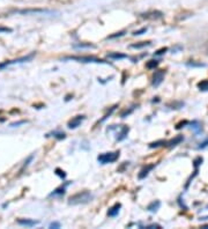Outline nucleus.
<instances>
[{
	"label": "nucleus",
	"mask_w": 208,
	"mask_h": 229,
	"mask_svg": "<svg viewBox=\"0 0 208 229\" xmlns=\"http://www.w3.org/2000/svg\"><path fill=\"white\" fill-rule=\"evenodd\" d=\"M185 125H188L187 120H184V122H180V123L177 124V125H176V130H180V129H182V127H184Z\"/></svg>",
	"instance_id": "nucleus-32"
},
{
	"label": "nucleus",
	"mask_w": 208,
	"mask_h": 229,
	"mask_svg": "<svg viewBox=\"0 0 208 229\" xmlns=\"http://www.w3.org/2000/svg\"><path fill=\"white\" fill-rule=\"evenodd\" d=\"M186 65L190 67H206V64L204 63H196V62H188L186 63Z\"/></svg>",
	"instance_id": "nucleus-22"
},
{
	"label": "nucleus",
	"mask_w": 208,
	"mask_h": 229,
	"mask_svg": "<svg viewBox=\"0 0 208 229\" xmlns=\"http://www.w3.org/2000/svg\"><path fill=\"white\" fill-rule=\"evenodd\" d=\"M200 220H208V215L207 217H200Z\"/></svg>",
	"instance_id": "nucleus-36"
},
{
	"label": "nucleus",
	"mask_w": 208,
	"mask_h": 229,
	"mask_svg": "<svg viewBox=\"0 0 208 229\" xmlns=\"http://www.w3.org/2000/svg\"><path fill=\"white\" fill-rule=\"evenodd\" d=\"M106 57L109 58V59H113V60H120V59H125L127 58V54L125 53H120V52H111V53H108V56Z\"/></svg>",
	"instance_id": "nucleus-13"
},
{
	"label": "nucleus",
	"mask_w": 208,
	"mask_h": 229,
	"mask_svg": "<svg viewBox=\"0 0 208 229\" xmlns=\"http://www.w3.org/2000/svg\"><path fill=\"white\" fill-rule=\"evenodd\" d=\"M161 207V201L159 200H155L150 203V204L147 206V211L148 212H151V213H155L159 211V208Z\"/></svg>",
	"instance_id": "nucleus-14"
},
{
	"label": "nucleus",
	"mask_w": 208,
	"mask_h": 229,
	"mask_svg": "<svg viewBox=\"0 0 208 229\" xmlns=\"http://www.w3.org/2000/svg\"><path fill=\"white\" fill-rule=\"evenodd\" d=\"M64 59L65 60H75V62H79V63H94V64H106V65H111L109 62H105V60L96 57H89V56H83V57L74 56V57H66Z\"/></svg>",
	"instance_id": "nucleus-2"
},
{
	"label": "nucleus",
	"mask_w": 208,
	"mask_h": 229,
	"mask_svg": "<svg viewBox=\"0 0 208 229\" xmlns=\"http://www.w3.org/2000/svg\"><path fill=\"white\" fill-rule=\"evenodd\" d=\"M147 31H148V28H147V27H145V28H141V29H139V30H135V31L132 34V35H133V36H140V35L146 34Z\"/></svg>",
	"instance_id": "nucleus-23"
},
{
	"label": "nucleus",
	"mask_w": 208,
	"mask_h": 229,
	"mask_svg": "<svg viewBox=\"0 0 208 229\" xmlns=\"http://www.w3.org/2000/svg\"><path fill=\"white\" fill-rule=\"evenodd\" d=\"M35 57V52L30 53L28 56H25V57L17 58V59H13V60H7V62H4L0 64V70H2L5 67H8L11 65H15V64H22V63H27L30 62L33 58Z\"/></svg>",
	"instance_id": "nucleus-4"
},
{
	"label": "nucleus",
	"mask_w": 208,
	"mask_h": 229,
	"mask_svg": "<svg viewBox=\"0 0 208 229\" xmlns=\"http://www.w3.org/2000/svg\"><path fill=\"white\" fill-rule=\"evenodd\" d=\"M120 208H122V205L119 204V203H117V204H114L112 207H110L109 208V211H108V215L111 217H114L118 215L119 211H120Z\"/></svg>",
	"instance_id": "nucleus-11"
},
{
	"label": "nucleus",
	"mask_w": 208,
	"mask_h": 229,
	"mask_svg": "<svg viewBox=\"0 0 208 229\" xmlns=\"http://www.w3.org/2000/svg\"><path fill=\"white\" fill-rule=\"evenodd\" d=\"M118 159H119V151L110 152V153H103V154L97 156V161L101 164L113 163Z\"/></svg>",
	"instance_id": "nucleus-3"
},
{
	"label": "nucleus",
	"mask_w": 208,
	"mask_h": 229,
	"mask_svg": "<svg viewBox=\"0 0 208 229\" xmlns=\"http://www.w3.org/2000/svg\"><path fill=\"white\" fill-rule=\"evenodd\" d=\"M116 108H117V104H116V105H113V106H112V108H111V109H110V111H109V112H108V114H106L105 116H104V117H103V118L101 119V120H99V122L102 123V122H104V120H105V119L108 118L109 116H111V115H112V112H113V111L116 110Z\"/></svg>",
	"instance_id": "nucleus-27"
},
{
	"label": "nucleus",
	"mask_w": 208,
	"mask_h": 229,
	"mask_svg": "<svg viewBox=\"0 0 208 229\" xmlns=\"http://www.w3.org/2000/svg\"><path fill=\"white\" fill-rule=\"evenodd\" d=\"M56 175L60 177L61 180H65L66 178V172L64 171V170H61L60 168H57V169H56Z\"/></svg>",
	"instance_id": "nucleus-26"
},
{
	"label": "nucleus",
	"mask_w": 208,
	"mask_h": 229,
	"mask_svg": "<svg viewBox=\"0 0 208 229\" xmlns=\"http://www.w3.org/2000/svg\"><path fill=\"white\" fill-rule=\"evenodd\" d=\"M126 34V30H122V31H119V33H116L113 35H110L108 36V40H113V38H117V37H122Z\"/></svg>",
	"instance_id": "nucleus-24"
},
{
	"label": "nucleus",
	"mask_w": 208,
	"mask_h": 229,
	"mask_svg": "<svg viewBox=\"0 0 208 229\" xmlns=\"http://www.w3.org/2000/svg\"><path fill=\"white\" fill-rule=\"evenodd\" d=\"M93 199V194L89 192V191H81V192H78L73 194V196L69 197L68 199V204L69 205H81V204H87L89 203L90 200Z\"/></svg>",
	"instance_id": "nucleus-1"
},
{
	"label": "nucleus",
	"mask_w": 208,
	"mask_h": 229,
	"mask_svg": "<svg viewBox=\"0 0 208 229\" xmlns=\"http://www.w3.org/2000/svg\"><path fill=\"white\" fill-rule=\"evenodd\" d=\"M50 228H60V223L59 222H52V223H50Z\"/></svg>",
	"instance_id": "nucleus-34"
},
{
	"label": "nucleus",
	"mask_w": 208,
	"mask_h": 229,
	"mask_svg": "<svg viewBox=\"0 0 208 229\" xmlns=\"http://www.w3.org/2000/svg\"><path fill=\"white\" fill-rule=\"evenodd\" d=\"M208 147V138L205 141H202V143H199V146H198V149H204V148Z\"/></svg>",
	"instance_id": "nucleus-31"
},
{
	"label": "nucleus",
	"mask_w": 208,
	"mask_h": 229,
	"mask_svg": "<svg viewBox=\"0 0 208 229\" xmlns=\"http://www.w3.org/2000/svg\"><path fill=\"white\" fill-rule=\"evenodd\" d=\"M25 120H21V122H17V123H13L11 124V126L14 127V126H19V125H21V124H25Z\"/></svg>",
	"instance_id": "nucleus-35"
},
{
	"label": "nucleus",
	"mask_w": 208,
	"mask_h": 229,
	"mask_svg": "<svg viewBox=\"0 0 208 229\" xmlns=\"http://www.w3.org/2000/svg\"><path fill=\"white\" fill-rule=\"evenodd\" d=\"M145 228H147V229H154V228H161V226L157 225V223H153V225H148L146 226Z\"/></svg>",
	"instance_id": "nucleus-33"
},
{
	"label": "nucleus",
	"mask_w": 208,
	"mask_h": 229,
	"mask_svg": "<svg viewBox=\"0 0 208 229\" xmlns=\"http://www.w3.org/2000/svg\"><path fill=\"white\" fill-rule=\"evenodd\" d=\"M165 143L167 141H164V140H159V141L149 143V148H157V147H161V146H165Z\"/></svg>",
	"instance_id": "nucleus-21"
},
{
	"label": "nucleus",
	"mask_w": 208,
	"mask_h": 229,
	"mask_svg": "<svg viewBox=\"0 0 208 229\" xmlns=\"http://www.w3.org/2000/svg\"><path fill=\"white\" fill-rule=\"evenodd\" d=\"M167 51H168V48H162V49L157 50V51L154 53V56H162V54H164Z\"/></svg>",
	"instance_id": "nucleus-29"
},
{
	"label": "nucleus",
	"mask_w": 208,
	"mask_h": 229,
	"mask_svg": "<svg viewBox=\"0 0 208 229\" xmlns=\"http://www.w3.org/2000/svg\"><path fill=\"white\" fill-rule=\"evenodd\" d=\"M13 30L8 27H2V26H0V34H4V33H12Z\"/></svg>",
	"instance_id": "nucleus-30"
},
{
	"label": "nucleus",
	"mask_w": 208,
	"mask_h": 229,
	"mask_svg": "<svg viewBox=\"0 0 208 229\" xmlns=\"http://www.w3.org/2000/svg\"><path fill=\"white\" fill-rule=\"evenodd\" d=\"M202 162H204V159H202L201 156H198V157L194 159V161H193V166H194V168H199Z\"/></svg>",
	"instance_id": "nucleus-25"
},
{
	"label": "nucleus",
	"mask_w": 208,
	"mask_h": 229,
	"mask_svg": "<svg viewBox=\"0 0 208 229\" xmlns=\"http://www.w3.org/2000/svg\"><path fill=\"white\" fill-rule=\"evenodd\" d=\"M20 14L23 15H28V14H53V11L49 9H41V8H29V9H21L19 11Z\"/></svg>",
	"instance_id": "nucleus-5"
},
{
	"label": "nucleus",
	"mask_w": 208,
	"mask_h": 229,
	"mask_svg": "<svg viewBox=\"0 0 208 229\" xmlns=\"http://www.w3.org/2000/svg\"><path fill=\"white\" fill-rule=\"evenodd\" d=\"M155 166H156L155 163H151V164H147L146 167H143L142 169H141V171L139 172V175H138L139 180H145V178L149 175V172L155 168Z\"/></svg>",
	"instance_id": "nucleus-8"
},
{
	"label": "nucleus",
	"mask_w": 208,
	"mask_h": 229,
	"mask_svg": "<svg viewBox=\"0 0 208 229\" xmlns=\"http://www.w3.org/2000/svg\"><path fill=\"white\" fill-rule=\"evenodd\" d=\"M73 46L76 49H94L95 48V45L90 43H80V44H74Z\"/></svg>",
	"instance_id": "nucleus-19"
},
{
	"label": "nucleus",
	"mask_w": 208,
	"mask_h": 229,
	"mask_svg": "<svg viewBox=\"0 0 208 229\" xmlns=\"http://www.w3.org/2000/svg\"><path fill=\"white\" fill-rule=\"evenodd\" d=\"M133 110H134V106H133V108H131L130 110H125V111H124V112H122V115H120V117H122V118H126L127 116H130V115L132 114V112H133Z\"/></svg>",
	"instance_id": "nucleus-28"
},
{
	"label": "nucleus",
	"mask_w": 208,
	"mask_h": 229,
	"mask_svg": "<svg viewBox=\"0 0 208 229\" xmlns=\"http://www.w3.org/2000/svg\"><path fill=\"white\" fill-rule=\"evenodd\" d=\"M69 183H66L65 185H61V186H59V188H57L53 192L50 193V197H56V196H61V194H64L66 191V186L68 185Z\"/></svg>",
	"instance_id": "nucleus-15"
},
{
	"label": "nucleus",
	"mask_w": 208,
	"mask_h": 229,
	"mask_svg": "<svg viewBox=\"0 0 208 229\" xmlns=\"http://www.w3.org/2000/svg\"><path fill=\"white\" fill-rule=\"evenodd\" d=\"M151 44V42H140V43H136V44H131L130 48L132 49H143V48H146V46H149Z\"/></svg>",
	"instance_id": "nucleus-17"
},
{
	"label": "nucleus",
	"mask_w": 208,
	"mask_h": 229,
	"mask_svg": "<svg viewBox=\"0 0 208 229\" xmlns=\"http://www.w3.org/2000/svg\"><path fill=\"white\" fill-rule=\"evenodd\" d=\"M50 135L54 137V138H56V139H58V140H62V139H65V138H66V134L64 133V132H61V131H53V132H51V133H48V134H46V137H50Z\"/></svg>",
	"instance_id": "nucleus-16"
},
{
	"label": "nucleus",
	"mask_w": 208,
	"mask_h": 229,
	"mask_svg": "<svg viewBox=\"0 0 208 229\" xmlns=\"http://www.w3.org/2000/svg\"><path fill=\"white\" fill-rule=\"evenodd\" d=\"M198 88L201 91H208V80H204L198 83Z\"/></svg>",
	"instance_id": "nucleus-20"
},
{
	"label": "nucleus",
	"mask_w": 208,
	"mask_h": 229,
	"mask_svg": "<svg viewBox=\"0 0 208 229\" xmlns=\"http://www.w3.org/2000/svg\"><path fill=\"white\" fill-rule=\"evenodd\" d=\"M86 119V117L85 116H75L74 118H72L71 120H69L68 123H67V126H68V129H76V127H79L80 125H81V123Z\"/></svg>",
	"instance_id": "nucleus-7"
},
{
	"label": "nucleus",
	"mask_w": 208,
	"mask_h": 229,
	"mask_svg": "<svg viewBox=\"0 0 208 229\" xmlns=\"http://www.w3.org/2000/svg\"><path fill=\"white\" fill-rule=\"evenodd\" d=\"M164 75H165V71L164 70H159L157 72H155V74L153 75V86L154 87H159L164 80Z\"/></svg>",
	"instance_id": "nucleus-6"
},
{
	"label": "nucleus",
	"mask_w": 208,
	"mask_h": 229,
	"mask_svg": "<svg viewBox=\"0 0 208 229\" xmlns=\"http://www.w3.org/2000/svg\"><path fill=\"white\" fill-rule=\"evenodd\" d=\"M120 131H119V133H117V138H116V140L117 141H122L124 139H126L127 138V134H128V131H130V129L127 126H125V125H120Z\"/></svg>",
	"instance_id": "nucleus-9"
},
{
	"label": "nucleus",
	"mask_w": 208,
	"mask_h": 229,
	"mask_svg": "<svg viewBox=\"0 0 208 229\" xmlns=\"http://www.w3.org/2000/svg\"><path fill=\"white\" fill-rule=\"evenodd\" d=\"M16 222L19 225L25 226V227H34V226L38 225V221L31 220V219H19Z\"/></svg>",
	"instance_id": "nucleus-12"
},
{
	"label": "nucleus",
	"mask_w": 208,
	"mask_h": 229,
	"mask_svg": "<svg viewBox=\"0 0 208 229\" xmlns=\"http://www.w3.org/2000/svg\"><path fill=\"white\" fill-rule=\"evenodd\" d=\"M183 140H184V137L179 134V135H177V137H175L173 139H171L170 141H167V143H165V146L172 148V147H175V146H177V145H179Z\"/></svg>",
	"instance_id": "nucleus-10"
},
{
	"label": "nucleus",
	"mask_w": 208,
	"mask_h": 229,
	"mask_svg": "<svg viewBox=\"0 0 208 229\" xmlns=\"http://www.w3.org/2000/svg\"><path fill=\"white\" fill-rule=\"evenodd\" d=\"M159 60H156V59H151L149 62L146 63V67H147L148 70H155L156 67L159 66Z\"/></svg>",
	"instance_id": "nucleus-18"
}]
</instances>
